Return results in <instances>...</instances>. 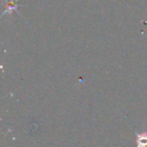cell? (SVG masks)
<instances>
[{"instance_id": "obj_2", "label": "cell", "mask_w": 147, "mask_h": 147, "mask_svg": "<svg viewBox=\"0 0 147 147\" xmlns=\"http://www.w3.org/2000/svg\"><path fill=\"white\" fill-rule=\"evenodd\" d=\"M137 147H147V133L143 132L141 134H136Z\"/></svg>"}, {"instance_id": "obj_1", "label": "cell", "mask_w": 147, "mask_h": 147, "mask_svg": "<svg viewBox=\"0 0 147 147\" xmlns=\"http://www.w3.org/2000/svg\"><path fill=\"white\" fill-rule=\"evenodd\" d=\"M19 6H20V4H17V0H6L5 11L2 13V15H5L6 13H11L12 10L16 11Z\"/></svg>"}]
</instances>
